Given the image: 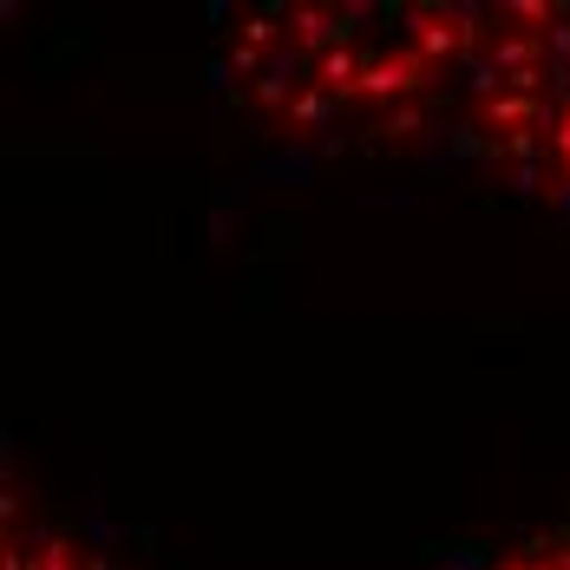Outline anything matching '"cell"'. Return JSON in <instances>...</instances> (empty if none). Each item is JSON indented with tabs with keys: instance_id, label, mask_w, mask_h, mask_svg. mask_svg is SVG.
<instances>
[{
	"instance_id": "obj_2",
	"label": "cell",
	"mask_w": 570,
	"mask_h": 570,
	"mask_svg": "<svg viewBox=\"0 0 570 570\" xmlns=\"http://www.w3.org/2000/svg\"><path fill=\"white\" fill-rule=\"evenodd\" d=\"M440 151L570 217V7H479Z\"/></svg>"
},
{
	"instance_id": "obj_1",
	"label": "cell",
	"mask_w": 570,
	"mask_h": 570,
	"mask_svg": "<svg viewBox=\"0 0 570 570\" xmlns=\"http://www.w3.org/2000/svg\"><path fill=\"white\" fill-rule=\"evenodd\" d=\"M479 7L308 0L243 7L224 27L229 106L295 151H387L446 138Z\"/></svg>"
},
{
	"instance_id": "obj_4",
	"label": "cell",
	"mask_w": 570,
	"mask_h": 570,
	"mask_svg": "<svg viewBox=\"0 0 570 570\" xmlns=\"http://www.w3.org/2000/svg\"><path fill=\"white\" fill-rule=\"evenodd\" d=\"M440 570H570V524L518 531L499 544H459L440 558Z\"/></svg>"
},
{
	"instance_id": "obj_3",
	"label": "cell",
	"mask_w": 570,
	"mask_h": 570,
	"mask_svg": "<svg viewBox=\"0 0 570 570\" xmlns=\"http://www.w3.org/2000/svg\"><path fill=\"white\" fill-rule=\"evenodd\" d=\"M0 570H145V564L131 558L125 531L99 524V518L7 499V558H0Z\"/></svg>"
}]
</instances>
